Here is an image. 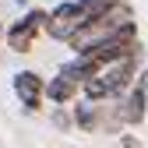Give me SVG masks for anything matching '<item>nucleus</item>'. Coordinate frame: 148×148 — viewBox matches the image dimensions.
<instances>
[{
    "mask_svg": "<svg viewBox=\"0 0 148 148\" xmlns=\"http://www.w3.org/2000/svg\"><path fill=\"white\" fill-rule=\"evenodd\" d=\"M81 28V18H78V4L74 0H64V4H57L53 11H46V35L49 39H60L67 42V35L71 32H78Z\"/></svg>",
    "mask_w": 148,
    "mask_h": 148,
    "instance_id": "obj_5",
    "label": "nucleus"
},
{
    "mask_svg": "<svg viewBox=\"0 0 148 148\" xmlns=\"http://www.w3.org/2000/svg\"><path fill=\"white\" fill-rule=\"evenodd\" d=\"M74 95H81V81H78V78H71V74L60 67V71H57V78H49V81H46V99H49V102H57V106H67Z\"/></svg>",
    "mask_w": 148,
    "mask_h": 148,
    "instance_id": "obj_7",
    "label": "nucleus"
},
{
    "mask_svg": "<svg viewBox=\"0 0 148 148\" xmlns=\"http://www.w3.org/2000/svg\"><path fill=\"white\" fill-rule=\"evenodd\" d=\"M74 4H78V18H81V25H85V21H92V18L106 14L109 7L127 4V0H74Z\"/></svg>",
    "mask_w": 148,
    "mask_h": 148,
    "instance_id": "obj_8",
    "label": "nucleus"
},
{
    "mask_svg": "<svg viewBox=\"0 0 148 148\" xmlns=\"http://www.w3.org/2000/svg\"><path fill=\"white\" fill-rule=\"evenodd\" d=\"M74 127H78V131H85V134H92L99 127V109L92 106L88 99L81 102V106H74Z\"/></svg>",
    "mask_w": 148,
    "mask_h": 148,
    "instance_id": "obj_9",
    "label": "nucleus"
},
{
    "mask_svg": "<svg viewBox=\"0 0 148 148\" xmlns=\"http://www.w3.org/2000/svg\"><path fill=\"white\" fill-rule=\"evenodd\" d=\"M123 109H116V116L123 123H141L148 116V74H134L131 85L123 88V99H120Z\"/></svg>",
    "mask_w": 148,
    "mask_h": 148,
    "instance_id": "obj_4",
    "label": "nucleus"
},
{
    "mask_svg": "<svg viewBox=\"0 0 148 148\" xmlns=\"http://www.w3.org/2000/svg\"><path fill=\"white\" fill-rule=\"evenodd\" d=\"M11 88H14L18 102H21L28 113H35V109L42 106V99H46V81L35 71H18L14 78H11Z\"/></svg>",
    "mask_w": 148,
    "mask_h": 148,
    "instance_id": "obj_6",
    "label": "nucleus"
},
{
    "mask_svg": "<svg viewBox=\"0 0 148 148\" xmlns=\"http://www.w3.org/2000/svg\"><path fill=\"white\" fill-rule=\"evenodd\" d=\"M42 28H46V11H42V7H32V11H25V14L4 32V39H7V46H11L14 53H32V49H35V39L42 35Z\"/></svg>",
    "mask_w": 148,
    "mask_h": 148,
    "instance_id": "obj_3",
    "label": "nucleus"
},
{
    "mask_svg": "<svg viewBox=\"0 0 148 148\" xmlns=\"http://www.w3.org/2000/svg\"><path fill=\"white\" fill-rule=\"evenodd\" d=\"M53 123H57V127H64V131H67V127L74 123V116H71V113H64V109H57V113H53Z\"/></svg>",
    "mask_w": 148,
    "mask_h": 148,
    "instance_id": "obj_10",
    "label": "nucleus"
},
{
    "mask_svg": "<svg viewBox=\"0 0 148 148\" xmlns=\"http://www.w3.org/2000/svg\"><path fill=\"white\" fill-rule=\"evenodd\" d=\"M127 28H138L134 25V11H131V4H116V7H109L106 14L85 21L78 32H71L67 35V46L74 53H81V49H92V46H99L106 39H116V35L127 32Z\"/></svg>",
    "mask_w": 148,
    "mask_h": 148,
    "instance_id": "obj_1",
    "label": "nucleus"
},
{
    "mask_svg": "<svg viewBox=\"0 0 148 148\" xmlns=\"http://www.w3.org/2000/svg\"><path fill=\"white\" fill-rule=\"evenodd\" d=\"M145 120H148V116H145Z\"/></svg>",
    "mask_w": 148,
    "mask_h": 148,
    "instance_id": "obj_11",
    "label": "nucleus"
},
{
    "mask_svg": "<svg viewBox=\"0 0 148 148\" xmlns=\"http://www.w3.org/2000/svg\"><path fill=\"white\" fill-rule=\"evenodd\" d=\"M138 57H141V53H134V57H120V60H113V64L99 67L88 81H81V95H85L88 102L120 99V95H123V88L131 85L134 71H138Z\"/></svg>",
    "mask_w": 148,
    "mask_h": 148,
    "instance_id": "obj_2",
    "label": "nucleus"
}]
</instances>
